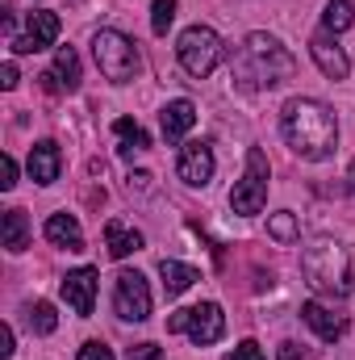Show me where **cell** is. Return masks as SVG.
<instances>
[{"instance_id": "obj_1", "label": "cell", "mask_w": 355, "mask_h": 360, "mask_svg": "<svg viewBox=\"0 0 355 360\" xmlns=\"http://www.w3.org/2000/svg\"><path fill=\"white\" fill-rule=\"evenodd\" d=\"M280 134L288 143L293 155L309 160V164H322L339 151V117L326 101L318 96H293L284 101L280 109Z\"/></svg>"}, {"instance_id": "obj_2", "label": "cell", "mask_w": 355, "mask_h": 360, "mask_svg": "<svg viewBox=\"0 0 355 360\" xmlns=\"http://www.w3.org/2000/svg\"><path fill=\"white\" fill-rule=\"evenodd\" d=\"M230 76H234V84L243 92H267V89H276V84H284V80L297 76V59H293V51L276 34L255 30L230 55Z\"/></svg>"}, {"instance_id": "obj_3", "label": "cell", "mask_w": 355, "mask_h": 360, "mask_svg": "<svg viewBox=\"0 0 355 360\" xmlns=\"http://www.w3.org/2000/svg\"><path fill=\"white\" fill-rule=\"evenodd\" d=\"M301 272H305L309 289L322 293V297H347L355 289L351 252L330 235H318L301 248Z\"/></svg>"}, {"instance_id": "obj_4", "label": "cell", "mask_w": 355, "mask_h": 360, "mask_svg": "<svg viewBox=\"0 0 355 360\" xmlns=\"http://www.w3.org/2000/svg\"><path fill=\"white\" fill-rule=\"evenodd\" d=\"M92 59H96V68L109 84H130L142 68L138 42L126 38L121 30H96L92 34Z\"/></svg>"}, {"instance_id": "obj_5", "label": "cell", "mask_w": 355, "mask_h": 360, "mask_svg": "<svg viewBox=\"0 0 355 360\" xmlns=\"http://www.w3.org/2000/svg\"><path fill=\"white\" fill-rule=\"evenodd\" d=\"M222 55H226V46H222L217 30H209V25H188V30L180 34V42H176L180 68H184L192 80H209V76L217 72Z\"/></svg>"}, {"instance_id": "obj_6", "label": "cell", "mask_w": 355, "mask_h": 360, "mask_svg": "<svg viewBox=\"0 0 355 360\" xmlns=\"http://www.w3.org/2000/svg\"><path fill=\"white\" fill-rule=\"evenodd\" d=\"M267 180H272V168H267L264 147H247L243 176L234 180V188H230V210L243 214V218H255L267 205Z\"/></svg>"}, {"instance_id": "obj_7", "label": "cell", "mask_w": 355, "mask_h": 360, "mask_svg": "<svg viewBox=\"0 0 355 360\" xmlns=\"http://www.w3.org/2000/svg\"><path fill=\"white\" fill-rule=\"evenodd\" d=\"M168 331L172 335H188L196 348H209L226 335V314L217 302H201V306H188V310H176L168 319Z\"/></svg>"}, {"instance_id": "obj_8", "label": "cell", "mask_w": 355, "mask_h": 360, "mask_svg": "<svg viewBox=\"0 0 355 360\" xmlns=\"http://www.w3.org/2000/svg\"><path fill=\"white\" fill-rule=\"evenodd\" d=\"M113 314L121 323H147L151 319V285L134 269H121L113 281Z\"/></svg>"}, {"instance_id": "obj_9", "label": "cell", "mask_w": 355, "mask_h": 360, "mask_svg": "<svg viewBox=\"0 0 355 360\" xmlns=\"http://www.w3.org/2000/svg\"><path fill=\"white\" fill-rule=\"evenodd\" d=\"M59 30H63L59 13H51V8H34V13L25 17V34H17V38H13V55H34V51L55 46Z\"/></svg>"}, {"instance_id": "obj_10", "label": "cell", "mask_w": 355, "mask_h": 360, "mask_svg": "<svg viewBox=\"0 0 355 360\" xmlns=\"http://www.w3.org/2000/svg\"><path fill=\"white\" fill-rule=\"evenodd\" d=\"M213 168H217V160H213V147H209V143H201V139L180 143L176 176L184 180L188 188H205V184L213 180Z\"/></svg>"}, {"instance_id": "obj_11", "label": "cell", "mask_w": 355, "mask_h": 360, "mask_svg": "<svg viewBox=\"0 0 355 360\" xmlns=\"http://www.w3.org/2000/svg\"><path fill=\"white\" fill-rule=\"evenodd\" d=\"M309 55H314V63H318V72H322L326 80H347L351 59H347V51L339 46V38H335L330 30H314V38H309Z\"/></svg>"}, {"instance_id": "obj_12", "label": "cell", "mask_w": 355, "mask_h": 360, "mask_svg": "<svg viewBox=\"0 0 355 360\" xmlns=\"http://www.w3.org/2000/svg\"><path fill=\"white\" fill-rule=\"evenodd\" d=\"M96 281H100V272L96 269H76V272H67L63 285H59L63 302H67L80 319H88L92 306H96Z\"/></svg>"}, {"instance_id": "obj_13", "label": "cell", "mask_w": 355, "mask_h": 360, "mask_svg": "<svg viewBox=\"0 0 355 360\" xmlns=\"http://www.w3.org/2000/svg\"><path fill=\"white\" fill-rule=\"evenodd\" d=\"M301 323L314 327L318 340H326V344H335V340L347 335V314H335L326 302H305V306H301Z\"/></svg>"}, {"instance_id": "obj_14", "label": "cell", "mask_w": 355, "mask_h": 360, "mask_svg": "<svg viewBox=\"0 0 355 360\" xmlns=\"http://www.w3.org/2000/svg\"><path fill=\"white\" fill-rule=\"evenodd\" d=\"M29 176L34 184H55V180L63 176V151H59V143L55 139H42V143H34L29 147Z\"/></svg>"}, {"instance_id": "obj_15", "label": "cell", "mask_w": 355, "mask_h": 360, "mask_svg": "<svg viewBox=\"0 0 355 360\" xmlns=\"http://www.w3.org/2000/svg\"><path fill=\"white\" fill-rule=\"evenodd\" d=\"M159 126H163V139L180 147L184 143V134L196 126V105L188 101V96H176V101H168L163 109H159Z\"/></svg>"}, {"instance_id": "obj_16", "label": "cell", "mask_w": 355, "mask_h": 360, "mask_svg": "<svg viewBox=\"0 0 355 360\" xmlns=\"http://www.w3.org/2000/svg\"><path fill=\"white\" fill-rule=\"evenodd\" d=\"M142 231H134V226H126L121 218H109L105 222V248H109V256L113 260H126V256H134V252H142Z\"/></svg>"}, {"instance_id": "obj_17", "label": "cell", "mask_w": 355, "mask_h": 360, "mask_svg": "<svg viewBox=\"0 0 355 360\" xmlns=\"http://www.w3.org/2000/svg\"><path fill=\"white\" fill-rule=\"evenodd\" d=\"M42 235L55 248H63V252H84V231H80V222L72 214H51L46 226H42Z\"/></svg>"}, {"instance_id": "obj_18", "label": "cell", "mask_w": 355, "mask_h": 360, "mask_svg": "<svg viewBox=\"0 0 355 360\" xmlns=\"http://www.w3.org/2000/svg\"><path fill=\"white\" fill-rule=\"evenodd\" d=\"M159 276H163V289H168V297L188 293V289L201 281V272L192 269V264H180V260H163V264H159Z\"/></svg>"}, {"instance_id": "obj_19", "label": "cell", "mask_w": 355, "mask_h": 360, "mask_svg": "<svg viewBox=\"0 0 355 360\" xmlns=\"http://www.w3.org/2000/svg\"><path fill=\"white\" fill-rule=\"evenodd\" d=\"M29 248V218H25V210H4V252H25Z\"/></svg>"}, {"instance_id": "obj_20", "label": "cell", "mask_w": 355, "mask_h": 360, "mask_svg": "<svg viewBox=\"0 0 355 360\" xmlns=\"http://www.w3.org/2000/svg\"><path fill=\"white\" fill-rule=\"evenodd\" d=\"M113 134H117V139H121V147H117V151H121V155H126V160H130V155H138V151H147V147H151V134H147V130H142V126H138V122H130V117H117V122H113Z\"/></svg>"}, {"instance_id": "obj_21", "label": "cell", "mask_w": 355, "mask_h": 360, "mask_svg": "<svg viewBox=\"0 0 355 360\" xmlns=\"http://www.w3.org/2000/svg\"><path fill=\"white\" fill-rule=\"evenodd\" d=\"M51 72L59 76L63 92H76V89H80V55H76L72 46H59V51H55V68H51Z\"/></svg>"}, {"instance_id": "obj_22", "label": "cell", "mask_w": 355, "mask_h": 360, "mask_svg": "<svg viewBox=\"0 0 355 360\" xmlns=\"http://www.w3.org/2000/svg\"><path fill=\"white\" fill-rule=\"evenodd\" d=\"M355 25V0H326V13H322V30H330L335 38L343 30Z\"/></svg>"}, {"instance_id": "obj_23", "label": "cell", "mask_w": 355, "mask_h": 360, "mask_svg": "<svg viewBox=\"0 0 355 360\" xmlns=\"http://www.w3.org/2000/svg\"><path fill=\"white\" fill-rule=\"evenodd\" d=\"M267 235H272L276 243H297V239H301V226H297V214H288V210H280V214H272V218H267Z\"/></svg>"}, {"instance_id": "obj_24", "label": "cell", "mask_w": 355, "mask_h": 360, "mask_svg": "<svg viewBox=\"0 0 355 360\" xmlns=\"http://www.w3.org/2000/svg\"><path fill=\"white\" fill-rule=\"evenodd\" d=\"M25 314H29V331H34V335H51V331L59 327V314H55L51 302H34Z\"/></svg>"}, {"instance_id": "obj_25", "label": "cell", "mask_w": 355, "mask_h": 360, "mask_svg": "<svg viewBox=\"0 0 355 360\" xmlns=\"http://www.w3.org/2000/svg\"><path fill=\"white\" fill-rule=\"evenodd\" d=\"M172 21H176V0H155V4H151V30L163 38V34L172 30Z\"/></svg>"}, {"instance_id": "obj_26", "label": "cell", "mask_w": 355, "mask_h": 360, "mask_svg": "<svg viewBox=\"0 0 355 360\" xmlns=\"http://www.w3.org/2000/svg\"><path fill=\"white\" fill-rule=\"evenodd\" d=\"M76 360H117V356H113V348H109V344H100V340H88V344L80 348V356H76Z\"/></svg>"}, {"instance_id": "obj_27", "label": "cell", "mask_w": 355, "mask_h": 360, "mask_svg": "<svg viewBox=\"0 0 355 360\" xmlns=\"http://www.w3.org/2000/svg\"><path fill=\"white\" fill-rule=\"evenodd\" d=\"M230 360H267V352L255 344V340H243V344L230 352Z\"/></svg>"}, {"instance_id": "obj_28", "label": "cell", "mask_w": 355, "mask_h": 360, "mask_svg": "<svg viewBox=\"0 0 355 360\" xmlns=\"http://www.w3.org/2000/svg\"><path fill=\"white\" fill-rule=\"evenodd\" d=\"M13 184H17V160L0 155V188H13Z\"/></svg>"}, {"instance_id": "obj_29", "label": "cell", "mask_w": 355, "mask_h": 360, "mask_svg": "<svg viewBox=\"0 0 355 360\" xmlns=\"http://www.w3.org/2000/svg\"><path fill=\"white\" fill-rule=\"evenodd\" d=\"M17 84H21V76H17V63L8 59V63L0 68V89H4V92H13Z\"/></svg>"}, {"instance_id": "obj_30", "label": "cell", "mask_w": 355, "mask_h": 360, "mask_svg": "<svg viewBox=\"0 0 355 360\" xmlns=\"http://www.w3.org/2000/svg\"><path fill=\"white\" fill-rule=\"evenodd\" d=\"M130 360H163V352H159L155 344H134V348H130Z\"/></svg>"}, {"instance_id": "obj_31", "label": "cell", "mask_w": 355, "mask_h": 360, "mask_svg": "<svg viewBox=\"0 0 355 360\" xmlns=\"http://www.w3.org/2000/svg\"><path fill=\"white\" fill-rule=\"evenodd\" d=\"M13 352H17V348H13V327L4 323V327H0V360H13Z\"/></svg>"}, {"instance_id": "obj_32", "label": "cell", "mask_w": 355, "mask_h": 360, "mask_svg": "<svg viewBox=\"0 0 355 360\" xmlns=\"http://www.w3.org/2000/svg\"><path fill=\"white\" fill-rule=\"evenodd\" d=\"M130 188H138V193H151V172H130Z\"/></svg>"}, {"instance_id": "obj_33", "label": "cell", "mask_w": 355, "mask_h": 360, "mask_svg": "<svg viewBox=\"0 0 355 360\" xmlns=\"http://www.w3.org/2000/svg\"><path fill=\"white\" fill-rule=\"evenodd\" d=\"M280 360H305V352H301V348L288 340V344H280Z\"/></svg>"}, {"instance_id": "obj_34", "label": "cell", "mask_w": 355, "mask_h": 360, "mask_svg": "<svg viewBox=\"0 0 355 360\" xmlns=\"http://www.w3.org/2000/svg\"><path fill=\"white\" fill-rule=\"evenodd\" d=\"M347 188L355 193V160H351V168H347Z\"/></svg>"}]
</instances>
